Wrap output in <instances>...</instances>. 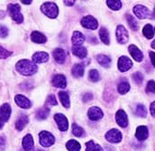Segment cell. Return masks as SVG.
Returning <instances> with one entry per match:
<instances>
[{"mask_svg":"<svg viewBox=\"0 0 155 151\" xmlns=\"http://www.w3.org/2000/svg\"><path fill=\"white\" fill-rule=\"evenodd\" d=\"M17 71L24 76H32L37 72V65L28 59H22L16 64Z\"/></svg>","mask_w":155,"mask_h":151,"instance_id":"6da1fadb","label":"cell"},{"mask_svg":"<svg viewBox=\"0 0 155 151\" xmlns=\"http://www.w3.org/2000/svg\"><path fill=\"white\" fill-rule=\"evenodd\" d=\"M41 10L45 15H47L50 18H56L59 14L58 6L55 3L52 2H46L42 4Z\"/></svg>","mask_w":155,"mask_h":151,"instance_id":"7a4b0ae2","label":"cell"},{"mask_svg":"<svg viewBox=\"0 0 155 151\" xmlns=\"http://www.w3.org/2000/svg\"><path fill=\"white\" fill-rule=\"evenodd\" d=\"M8 12L12 19L17 24H21L24 21V16L21 14V7L18 4H10L8 5Z\"/></svg>","mask_w":155,"mask_h":151,"instance_id":"3957f363","label":"cell"},{"mask_svg":"<svg viewBox=\"0 0 155 151\" xmlns=\"http://www.w3.org/2000/svg\"><path fill=\"white\" fill-rule=\"evenodd\" d=\"M39 138H40V143L42 147L48 148L50 146H51L52 144H54L55 142V139L52 136L51 133L48 132V131H41L39 134Z\"/></svg>","mask_w":155,"mask_h":151,"instance_id":"277c9868","label":"cell"},{"mask_svg":"<svg viewBox=\"0 0 155 151\" xmlns=\"http://www.w3.org/2000/svg\"><path fill=\"white\" fill-rule=\"evenodd\" d=\"M134 13L136 14V16L139 19H146V18H151L153 16L150 10L147 7L141 5H137L134 7Z\"/></svg>","mask_w":155,"mask_h":151,"instance_id":"5b68a950","label":"cell"},{"mask_svg":"<svg viewBox=\"0 0 155 151\" xmlns=\"http://www.w3.org/2000/svg\"><path fill=\"white\" fill-rule=\"evenodd\" d=\"M106 139H107V141H109L111 143H119L122 140L123 136H122V133L118 130L112 129V130H110L109 131L107 132Z\"/></svg>","mask_w":155,"mask_h":151,"instance_id":"8992f818","label":"cell"},{"mask_svg":"<svg viewBox=\"0 0 155 151\" xmlns=\"http://www.w3.org/2000/svg\"><path fill=\"white\" fill-rule=\"evenodd\" d=\"M81 24L83 27L90 30H96L98 26L97 21L91 15H87L82 18L81 20Z\"/></svg>","mask_w":155,"mask_h":151,"instance_id":"52a82bcc","label":"cell"},{"mask_svg":"<svg viewBox=\"0 0 155 151\" xmlns=\"http://www.w3.org/2000/svg\"><path fill=\"white\" fill-rule=\"evenodd\" d=\"M132 66H133L132 60L125 56H122L118 60V69L121 72H125L129 70L132 68Z\"/></svg>","mask_w":155,"mask_h":151,"instance_id":"ba28073f","label":"cell"},{"mask_svg":"<svg viewBox=\"0 0 155 151\" xmlns=\"http://www.w3.org/2000/svg\"><path fill=\"white\" fill-rule=\"evenodd\" d=\"M54 119H55V120H56V122H57V124L59 126V129L61 131H66L68 130V127H69L68 120L63 114L57 113V114H55Z\"/></svg>","mask_w":155,"mask_h":151,"instance_id":"9c48e42d","label":"cell"},{"mask_svg":"<svg viewBox=\"0 0 155 151\" xmlns=\"http://www.w3.org/2000/svg\"><path fill=\"white\" fill-rule=\"evenodd\" d=\"M116 38L119 43H126L128 40V33L123 25L117 26L116 29Z\"/></svg>","mask_w":155,"mask_h":151,"instance_id":"30bf717a","label":"cell"},{"mask_svg":"<svg viewBox=\"0 0 155 151\" xmlns=\"http://www.w3.org/2000/svg\"><path fill=\"white\" fill-rule=\"evenodd\" d=\"M11 115V107L8 104H4L1 106V127L8 120Z\"/></svg>","mask_w":155,"mask_h":151,"instance_id":"8fae6325","label":"cell"},{"mask_svg":"<svg viewBox=\"0 0 155 151\" xmlns=\"http://www.w3.org/2000/svg\"><path fill=\"white\" fill-rule=\"evenodd\" d=\"M15 100L16 104H17L19 107L24 108V109H28V108H30L31 105H32L30 100H29L28 98H26L25 96L22 95H15Z\"/></svg>","mask_w":155,"mask_h":151,"instance_id":"7c38bea8","label":"cell"},{"mask_svg":"<svg viewBox=\"0 0 155 151\" xmlns=\"http://www.w3.org/2000/svg\"><path fill=\"white\" fill-rule=\"evenodd\" d=\"M116 120L117 124L121 126L122 128H125L128 125V118L124 111L119 110L116 115Z\"/></svg>","mask_w":155,"mask_h":151,"instance_id":"4fadbf2b","label":"cell"},{"mask_svg":"<svg viewBox=\"0 0 155 151\" xmlns=\"http://www.w3.org/2000/svg\"><path fill=\"white\" fill-rule=\"evenodd\" d=\"M88 118L92 120H98L103 117V112L98 107H91L88 110Z\"/></svg>","mask_w":155,"mask_h":151,"instance_id":"5bb4252c","label":"cell"},{"mask_svg":"<svg viewBox=\"0 0 155 151\" xmlns=\"http://www.w3.org/2000/svg\"><path fill=\"white\" fill-rule=\"evenodd\" d=\"M129 52L131 54V56L134 58V60L140 62L143 60V55L142 53V51L135 46V45H130L129 46Z\"/></svg>","mask_w":155,"mask_h":151,"instance_id":"9a60e30c","label":"cell"},{"mask_svg":"<svg viewBox=\"0 0 155 151\" xmlns=\"http://www.w3.org/2000/svg\"><path fill=\"white\" fill-rule=\"evenodd\" d=\"M52 85L54 87L59 88H65L67 85L66 77L63 75H56L52 79Z\"/></svg>","mask_w":155,"mask_h":151,"instance_id":"2e32d148","label":"cell"},{"mask_svg":"<svg viewBox=\"0 0 155 151\" xmlns=\"http://www.w3.org/2000/svg\"><path fill=\"white\" fill-rule=\"evenodd\" d=\"M53 57L59 64H63L66 60L67 55H66V52L62 49L58 48L53 50Z\"/></svg>","mask_w":155,"mask_h":151,"instance_id":"e0dca14e","label":"cell"},{"mask_svg":"<svg viewBox=\"0 0 155 151\" xmlns=\"http://www.w3.org/2000/svg\"><path fill=\"white\" fill-rule=\"evenodd\" d=\"M149 132H148V129L146 126H139L136 130L135 132V137L138 140H145L148 138Z\"/></svg>","mask_w":155,"mask_h":151,"instance_id":"ac0fdd59","label":"cell"},{"mask_svg":"<svg viewBox=\"0 0 155 151\" xmlns=\"http://www.w3.org/2000/svg\"><path fill=\"white\" fill-rule=\"evenodd\" d=\"M72 53L80 59H84L87 55V50L83 46H73L72 47Z\"/></svg>","mask_w":155,"mask_h":151,"instance_id":"d6986e66","label":"cell"},{"mask_svg":"<svg viewBox=\"0 0 155 151\" xmlns=\"http://www.w3.org/2000/svg\"><path fill=\"white\" fill-rule=\"evenodd\" d=\"M23 147L25 151H31L34 148V140L33 137L28 134L23 139Z\"/></svg>","mask_w":155,"mask_h":151,"instance_id":"ffe728a7","label":"cell"},{"mask_svg":"<svg viewBox=\"0 0 155 151\" xmlns=\"http://www.w3.org/2000/svg\"><path fill=\"white\" fill-rule=\"evenodd\" d=\"M84 40H85V37L81 33H79V32H74L73 33V35L71 38V41L73 43V46H81L83 44Z\"/></svg>","mask_w":155,"mask_h":151,"instance_id":"44dd1931","label":"cell"},{"mask_svg":"<svg viewBox=\"0 0 155 151\" xmlns=\"http://www.w3.org/2000/svg\"><path fill=\"white\" fill-rule=\"evenodd\" d=\"M33 59L35 63H44L49 59V55L46 52H36L33 56Z\"/></svg>","mask_w":155,"mask_h":151,"instance_id":"7402d4cb","label":"cell"},{"mask_svg":"<svg viewBox=\"0 0 155 151\" xmlns=\"http://www.w3.org/2000/svg\"><path fill=\"white\" fill-rule=\"evenodd\" d=\"M97 62H98L101 66H103V67H105V68H108V67L110 66V64H111V59H110L108 56L104 55V54H99V55H97Z\"/></svg>","mask_w":155,"mask_h":151,"instance_id":"603a6c76","label":"cell"},{"mask_svg":"<svg viewBox=\"0 0 155 151\" xmlns=\"http://www.w3.org/2000/svg\"><path fill=\"white\" fill-rule=\"evenodd\" d=\"M31 39H32V40H33L34 42L39 43V44L45 43L46 40H47L46 37H45L42 34H41V33H39V32H36V31L32 33V34H31Z\"/></svg>","mask_w":155,"mask_h":151,"instance_id":"cb8c5ba5","label":"cell"},{"mask_svg":"<svg viewBox=\"0 0 155 151\" xmlns=\"http://www.w3.org/2000/svg\"><path fill=\"white\" fill-rule=\"evenodd\" d=\"M29 120H28V117L26 115H22L21 117H19V119L16 120L15 122V128L17 130H22L25 126L26 124L28 123Z\"/></svg>","mask_w":155,"mask_h":151,"instance_id":"d4e9b609","label":"cell"},{"mask_svg":"<svg viewBox=\"0 0 155 151\" xmlns=\"http://www.w3.org/2000/svg\"><path fill=\"white\" fill-rule=\"evenodd\" d=\"M66 147H67L69 151H79L81 149L80 144L78 142L77 140H69L66 144Z\"/></svg>","mask_w":155,"mask_h":151,"instance_id":"484cf974","label":"cell"},{"mask_svg":"<svg viewBox=\"0 0 155 151\" xmlns=\"http://www.w3.org/2000/svg\"><path fill=\"white\" fill-rule=\"evenodd\" d=\"M59 97H60V100L62 104V105L65 107V108H69L70 107V97H69V95L66 93V92H60L59 93Z\"/></svg>","mask_w":155,"mask_h":151,"instance_id":"4316f807","label":"cell"},{"mask_svg":"<svg viewBox=\"0 0 155 151\" xmlns=\"http://www.w3.org/2000/svg\"><path fill=\"white\" fill-rule=\"evenodd\" d=\"M99 36H100V39L101 40L103 41V43L108 45L110 43V39H109V33L108 31L106 29V28H101L100 31H99Z\"/></svg>","mask_w":155,"mask_h":151,"instance_id":"83f0119b","label":"cell"},{"mask_svg":"<svg viewBox=\"0 0 155 151\" xmlns=\"http://www.w3.org/2000/svg\"><path fill=\"white\" fill-rule=\"evenodd\" d=\"M72 74L76 77H80L84 75V65L83 64H75L72 68Z\"/></svg>","mask_w":155,"mask_h":151,"instance_id":"f1b7e54d","label":"cell"},{"mask_svg":"<svg viewBox=\"0 0 155 151\" xmlns=\"http://www.w3.org/2000/svg\"><path fill=\"white\" fill-rule=\"evenodd\" d=\"M86 151H103V149L98 144H96L94 141L90 140L86 144Z\"/></svg>","mask_w":155,"mask_h":151,"instance_id":"f546056e","label":"cell"},{"mask_svg":"<svg viewBox=\"0 0 155 151\" xmlns=\"http://www.w3.org/2000/svg\"><path fill=\"white\" fill-rule=\"evenodd\" d=\"M143 34L147 39H152V38L153 37V34H154V31H153V26L151 24H146L143 27Z\"/></svg>","mask_w":155,"mask_h":151,"instance_id":"4dcf8cb0","label":"cell"},{"mask_svg":"<svg viewBox=\"0 0 155 151\" xmlns=\"http://www.w3.org/2000/svg\"><path fill=\"white\" fill-rule=\"evenodd\" d=\"M129 90H130V85H129L128 82L124 81V82H121L118 85V92L120 94H122V95L126 94Z\"/></svg>","mask_w":155,"mask_h":151,"instance_id":"1f68e13d","label":"cell"},{"mask_svg":"<svg viewBox=\"0 0 155 151\" xmlns=\"http://www.w3.org/2000/svg\"><path fill=\"white\" fill-rule=\"evenodd\" d=\"M126 19H127L128 24H129V26L131 27V29L134 30V31H136V30L138 29V23H137L136 20L134 18V16H132L131 14H127V15H126Z\"/></svg>","mask_w":155,"mask_h":151,"instance_id":"d6a6232c","label":"cell"},{"mask_svg":"<svg viewBox=\"0 0 155 151\" xmlns=\"http://www.w3.org/2000/svg\"><path fill=\"white\" fill-rule=\"evenodd\" d=\"M107 4L112 10H119L122 7V3L119 0H108Z\"/></svg>","mask_w":155,"mask_h":151,"instance_id":"836d02e7","label":"cell"},{"mask_svg":"<svg viewBox=\"0 0 155 151\" xmlns=\"http://www.w3.org/2000/svg\"><path fill=\"white\" fill-rule=\"evenodd\" d=\"M135 113H136V115L139 116V117H142V118L146 117V115H147V111H146L145 106L143 105V104H138V105L136 106V109H135Z\"/></svg>","mask_w":155,"mask_h":151,"instance_id":"e575fe53","label":"cell"},{"mask_svg":"<svg viewBox=\"0 0 155 151\" xmlns=\"http://www.w3.org/2000/svg\"><path fill=\"white\" fill-rule=\"evenodd\" d=\"M49 113H50V109L49 108H46V107L41 108L36 113V118L39 119V120H44V119H46L48 117Z\"/></svg>","mask_w":155,"mask_h":151,"instance_id":"d590c367","label":"cell"},{"mask_svg":"<svg viewBox=\"0 0 155 151\" xmlns=\"http://www.w3.org/2000/svg\"><path fill=\"white\" fill-rule=\"evenodd\" d=\"M72 132L76 137H78V138H80L84 135V130L81 127H79L78 125H77L76 123H74L72 125Z\"/></svg>","mask_w":155,"mask_h":151,"instance_id":"8d00e7d4","label":"cell"},{"mask_svg":"<svg viewBox=\"0 0 155 151\" xmlns=\"http://www.w3.org/2000/svg\"><path fill=\"white\" fill-rule=\"evenodd\" d=\"M89 78L93 82H97L98 79H99V74H98V72L97 70H95V69L90 70L89 71Z\"/></svg>","mask_w":155,"mask_h":151,"instance_id":"74e56055","label":"cell"},{"mask_svg":"<svg viewBox=\"0 0 155 151\" xmlns=\"http://www.w3.org/2000/svg\"><path fill=\"white\" fill-rule=\"evenodd\" d=\"M146 91H147V93L155 94V82L153 80H151V81L148 82L147 87H146Z\"/></svg>","mask_w":155,"mask_h":151,"instance_id":"f35d334b","label":"cell"},{"mask_svg":"<svg viewBox=\"0 0 155 151\" xmlns=\"http://www.w3.org/2000/svg\"><path fill=\"white\" fill-rule=\"evenodd\" d=\"M133 78H134V82L136 84H141L143 82V76L142 75V73H140V72H136V73L134 74Z\"/></svg>","mask_w":155,"mask_h":151,"instance_id":"ab89813d","label":"cell"},{"mask_svg":"<svg viewBox=\"0 0 155 151\" xmlns=\"http://www.w3.org/2000/svg\"><path fill=\"white\" fill-rule=\"evenodd\" d=\"M11 54H12V52H10V51L6 50L5 49H4L3 47H1V49H0V56H1L2 59H5L8 58Z\"/></svg>","mask_w":155,"mask_h":151,"instance_id":"60d3db41","label":"cell"},{"mask_svg":"<svg viewBox=\"0 0 155 151\" xmlns=\"http://www.w3.org/2000/svg\"><path fill=\"white\" fill-rule=\"evenodd\" d=\"M46 103L48 104H50V105H57V104H58V102H57V100H56V98H55V96L53 95H51L48 96Z\"/></svg>","mask_w":155,"mask_h":151,"instance_id":"b9f144b4","label":"cell"},{"mask_svg":"<svg viewBox=\"0 0 155 151\" xmlns=\"http://www.w3.org/2000/svg\"><path fill=\"white\" fill-rule=\"evenodd\" d=\"M7 34H8V29L5 26H1V37H6Z\"/></svg>","mask_w":155,"mask_h":151,"instance_id":"7bdbcfd3","label":"cell"},{"mask_svg":"<svg viewBox=\"0 0 155 151\" xmlns=\"http://www.w3.org/2000/svg\"><path fill=\"white\" fill-rule=\"evenodd\" d=\"M92 98H93L92 94H86V95H84V97H83V101H84V102L90 101V100H92Z\"/></svg>","mask_w":155,"mask_h":151,"instance_id":"ee69618b","label":"cell"},{"mask_svg":"<svg viewBox=\"0 0 155 151\" xmlns=\"http://www.w3.org/2000/svg\"><path fill=\"white\" fill-rule=\"evenodd\" d=\"M150 58H151L152 64L153 65V67H155V52H153V51L150 52Z\"/></svg>","mask_w":155,"mask_h":151,"instance_id":"f6af8a7d","label":"cell"},{"mask_svg":"<svg viewBox=\"0 0 155 151\" xmlns=\"http://www.w3.org/2000/svg\"><path fill=\"white\" fill-rule=\"evenodd\" d=\"M150 111H151V113L152 115L155 117V101L151 104V107H150Z\"/></svg>","mask_w":155,"mask_h":151,"instance_id":"bcb514c9","label":"cell"},{"mask_svg":"<svg viewBox=\"0 0 155 151\" xmlns=\"http://www.w3.org/2000/svg\"><path fill=\"white\" fill-rule=\"evenodd\" d=\"M64 4H65V5H67L71 6V5H74V1H64Z\"/></svg>","mask_w":155,"mask_h":151,"instance_id":"7dc6e473","label":"cell"},{"mask_svg":"<svg viewBox=\"0 0 155 151\" xmlns=\"http://www.w3.org/2000/svg\"><path fill=\"white\" fill-rule=\"evenodd\" d=\"M151 46H152V48H153V49H155V40L153 41V42H152V45H151Z\"/></svg>","mask_w":155,"mask_h":151,"instance_id":"c3c4849f","label":"cell"},{"mask_svg":"<svg viewBox=\"0 0 155 151\" xmlns=\"http://www.w3.org/2000/svg\"><path fill=\"white\" fill-rule=\"evenodd\" d=\"M22 3H23V4H26V5H29V4H31L32 2H31V1H28V2H25V1H22Z\"/></svg>","mask_w":155,"mask_h":151,"instance_id":"681fc988","label":"cell"},{"mask_svg":"<svg viewBox=\"0 0 155 151\" xmlns=\"http://www.w3.org/2000/svg\"><path fill=\"white\" fill-rule=\"evenodd\" d=\"M153 19H155V8H154V10H153V16H152Z\"/></svg>","mask_w":155,"mask_h":151,"instance_id":"f907efd6","label":"cell"},{"mask_svg":"<svg viewBox=\"0 0 155 151\" xmlns=\"http://www.w3.org/2000/svg\"><path fill=\"white\" fill-rule=\"evenodd\" d=\"M35 151H42V150H41V149H37V150H35Z\"/></svg>","mask_w":155,"mask_h":151,"instance_id":"816d5d0a","label":"cell"},{"mask_svg":"<svg viewBox=\"0 0 155 151\" xmlns=\"http://www.w3.org/2000/svg\"><path fill=\"white\" fill-rule=\"evenodd\" d=\"M154 30H155V29H154Z\"/></svg>","mask_w":155,"mask_h":151,"instance_id":"f5cc1de1","label":"cell"}]
</instances>
